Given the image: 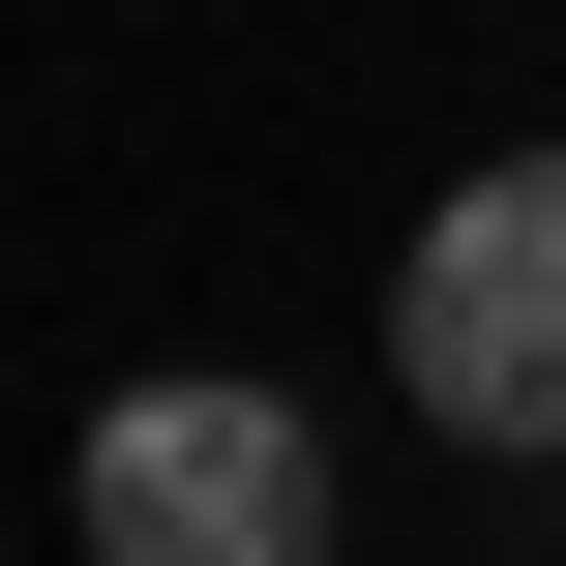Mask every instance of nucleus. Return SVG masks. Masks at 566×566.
<instances>
[{"label": "nucleus", "instance_id": "f257e3e1", "mask_svg": "<svg viewBox=\"0 0 566 566\" xmlns=\"http://www.w3.org/2000/svg\"><path fill=\"white\" fill-rule=\"evenodd\" d=\"M388 328H418V418L448 448H566V149H507V179L418 209Z\"/></svg>", "mask_w": 566, "mask_h": 566}, {"label": "nucleus", "instance_id": "f03ea898", "mask_svg": "<svg viewBox=\"0 0 566 566\" xmlns=\"http://www.w3.org/2000/svg\"><path fill=\"white\" fill-rule=\"evenodd\" d=\"M90 537L119 566H298L328 537V418L298 388H119L90 418Z\"/></svg>", "mask_w": 566, "mask_h": 566}]
</instances>
